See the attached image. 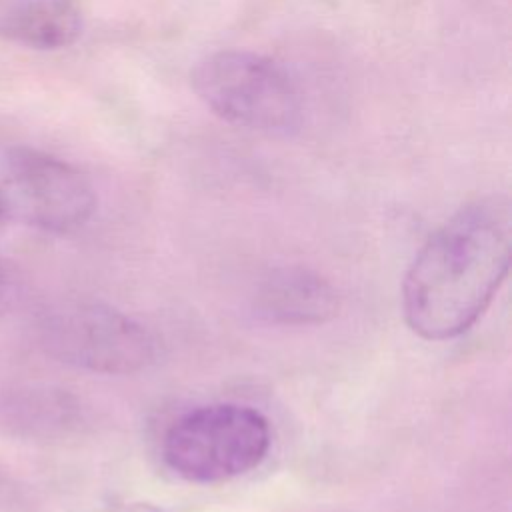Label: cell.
I'll return each instance as SVG.
<instances>
[{"mask_svg":"<svg viewBox=\"0 0 512 512\" xmlns=\"http://www.w3.org/2000/svg\"><path fill=\"white\" fill-rule=\"evenodd\" d=\"M256 310L274 324H322L336 314L338 294L318 272L302 266H284L262 280L256 292Z\"/></svg>","mask_w":512,"mask_h":512,"instance_id":"cell-6","label":"cell"},{"mask_svg":"<svg viewBox=\"0 0 512 512\" xmlns=\"http://www.w3.org/2000/svg\"><path fill=\"white\" fill-rule=\"evenodd\" d=\"M0 204L34 228L66 234L92 218L96 192L74 164L36 148L14 146L4 158Z\"/></svg>","mask_w":512,"mask_h":512,"instance_id":"cell-5","label":"cell"},{"mask_svg":"<svg viewBox=\"0 0 512 512\" xmlns=\"http://www.w3.org/2000/svg\"><path fill=\"white\" fill-rule=\"evenodd\" d=\"M80 32L78 0H22L0 14V36L34 50L66 48Z\"/></svg>","mask_w":512,"mask_h":512,"instance_id":"cell-8","label":"cell"},{"mask_svg":"<svg viewBox=\"0 0 512 512\" xmlns=\"http://www.w3.org/2000/svg\"><path fill=\"white\" fill-rule=\"evenodd\" d=\"M38 340L52 358L100 374H134L158 356V340L144 324L94 302H70L46 312Z\"/></svg>","mask_w":512,"mask_h":512,"instance_id":"cell-4","label":"cell"},{"mask_svg":"<svg viewBox=\"0 0 512 512\" xmlns=\"http://www.w3.org/2000/svg\"><path fill=\"white\" fill-rule=\"evenodd\" d=\"M2 212H4V210H2V204H0V216H2Z\"/></svg>","mask_w":512,"mask_h":512,"instance_id":"cell-10","label":"cell"},{"mask_svg":"<svg viewBox=\"0 0 512 512\" xmlns=\"http://www.w3.org/2000/svg\"><path fill=\"white\" fill-rule=\"evenodd\" d=\"M78 414L74 398L58 388L14 384L0 392V428L14 438H56L76 424Z\"/></svg>","mask_w":512,"mask_h":512,"instance_id":"cell-7","label":"cell"},{"mask_svg":"<svg viewBox=\"0 0 512 512\" xmlns=\"http://www.w3.org/2000/svg\"><path fill=\"white\" fill-rule=\"evenodd\" d=\"M270 424L262 412L236 402L198 406L176 418L162 440L166 466L196 484L242 476L266 458Z\"/></svg>","mask_w":512,"mask_h":512,"instance_id":"cell-3","label":"cell"},{"mask_svg":"<svg viewBox=\"0 0 512 512\" xmlns=\"http://www.w3.org/2000/svg\"><path fill=\"white\" fill-rule=\"evenodd\" d=\"M196 96L228 124L288 136L302 124V94L272 58L250 50H220L192 72Z\"/></svg>","mask_w":512,"mask_h":512,"instance_id":"cell-2","label":"cell"},{"mask_svg":"<svg viewBox=\"0 0 512 512\" xmlns=\"http://www.w3.org/2000/svg\"><path fill=\"white\" fill-rule=\"evenodd\" d=\"M6 294H8V276H6V272H4V268L0 264V306L6 300Z\"/></svg>","mask_w":512,"mask_h":512,"instance_id":"cell-9","label":"cell"},{"mask_svg":"<svg viewBox=\"0 0 512 512\" xmlns=\"http://www.w3.org/2000/svg\"><path fill=\"white\" fill-rule=\"evenodd\" d=\"M512 250L506 198L468 202L440 224L414 256L402 284L406 324L424 340L464 334L500 290Z\"/></svg>","mask_w":512,"mask_h":512,"instance_id":"cell-1","label":"cell"}]
</instances>
